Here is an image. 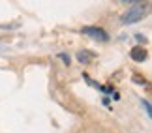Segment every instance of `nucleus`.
<instances>
[{
    "mask_svg": "<svg viewBox=\"0 0 152 133\" xmlns=\"http://www.w3.org/2000/svg\"><path fill=\"white\" fill-rule=\"evenodd\" d=\"M124 2H143V0H124Z\"/></svg>",
    "mask_w": 152,
    "mask_h": 133,
    "instance_id": "8",
    "label": "nucleus"
},
{
    "mask_svg": "<svg viewBox=\"0 0 152 133\" xmlns=\"http://www.w3.org/2000/svg\"><path fill=\"white\" fill-rule=\"evenodd\" d=\"M143 105H145V109H147V113H148V116H150V105H148V101H143Z\"/></svg>",
    "mask_w": 152,
    "mask_h": 133,
    "instance_id": "7",
    "label": "nucleus"
},
{
    "mask_svg": "<svg viewBox=\"0 0 152 133\" xmlns=\"http://www.w3.org/2000/svg\"><path fill=\"white\" fill-rule=\"evenodd\" d=\"M130 56H132V60H135V62H145L147 60V56H148V53H147V49H143V47H133L132 49V53H130Z\"/></svg>",
    "mask_w": 152,
    "mask_h": 133,
    "instance_id": "3",
    "label": "nucleus"
},
{
    "mask_svg": "<svg viewBox=\"0 0 152 133\" xmlns=\"http://www.w3.org/2000/svg\"><path fill=\"white\" fill-rule=\"evenodd\" d=\"M77 60L83 62V64H90V62L94 60V55H92L90 51H81V53H77Z\"/></svg>",
    "mask_w": 152,
    "mask_h": 133,
    "instance_id": "4",
    "label": "nucleus"
},
{
    "mask_svg": "<svg viewBox=\"0 0 152 133\" xmlns=\"http://www.w3.org/2000/svg\"><path fill=\"white\" fill-rule=\"evenodd\" d=\"M148 13V8L147 6H135V8H132L128 13H124L122 15V23L124 25H132V23H137V21H141L145 15Z\"/></svg>",
    "mask_w": 152,
    "mask_h": 133,
    "instance_id": "1",
    "label": "nucleus"
},
{
    "mask_svg": "<svg viewBox=\"0 0 152 133\" xmlns=\"http://www.w3.org/2000/svg\"><path fill=\"white\" fill-rule=\"evenodd\" d=\"M83 34L94 38V39H100V41H107V39H109L107 32H105L103 28H98V26H85L83 28Z\"/></svg>",
    "mask_w": 152,
    "mask_h": 133,
    "instance_id": "2",
    "label": "nucleus"
},
{
    "mask_svg": "<svg viewBox=\"0 0 152 133\" xmlns=\"http://www.w3.org/2000/svg\"><path fill=\"white\" fill-rule=\"evenodd\" d=\"M58 58H62L64 62H66V64H69V56H66L64 53H60V55H58Z\"/></svg>",
    "mask_w": 152,
    "mask_h": 133,
    "instance_id": "5",
    "label": "nucleus"
},
{
    "mask_svg": "<svg viewBox=\"0 0 152 133\" xmlns=\"http://www.w3.org/2000/svg\"><path fill=\"white\" fill-rule=\"evenodd\" d=\"M135 39H137V41H147V38H145V36H141V34H137V36H135Z\"/></svg>",
    "mask_w": 152,
    "mask_h": 133,
    "instance_id": "6",
    "label": "nucleus"
}]
</instances>
